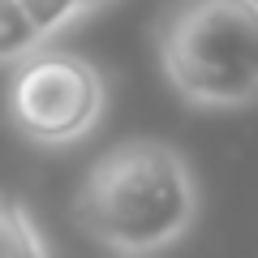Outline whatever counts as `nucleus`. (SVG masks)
<instances>
[{"mask_svg":"<svg viewBox=\"0 0 258 258\" xmlns=\"http://www.w3.org/2000/svg\"><path fill=\"white\" fill-rule=\"evenodd\" d=\"M82 232L120 258H151L185 241L198 220V176L164 138H125L95 159L74 194Z\"/></svg>","mask_w":258,"mask_h":258,"instance_id":"f257e3e1","label":"nucleus"},{"mask_svg":"<svg viewBox=\"0 0 258 258\" xmlns=\"http://www.w3.org/2000/svg\"><path fill=\"white\" fill-rule=\"evenodd\" d=\"M164 82L189 108L258 103V0H176L155 26Z\"/></svg>","mask_w":258,"mask_h":258,"instance_id":"f03ea898","label":"nucleus"},{"mask_svg":"<svg viewBox=\"0 0 258 258\" xmlns=\"http://www.w3.org/2000/svg\"><path fill=\"white\" fill-rule=\"evenodd\" d=\"M9 120L26 142L47 151L91 138L108 112V82L99 64L64 47H35L13 64L5 86Z\"/></svg>","mask_w":258,"mask_h":258,"instance_id":"7ed1b4c3","label":"nucleus"},{"mask_svg":"<svg viewBox=\"0 0 258 258\" xmlns=\"http://www.w3.org/2000/svg\"><path fill=\"white\" fill-rule=\"evenodd\" d=\"M0 258H52L30 207L9 194H0Z\"/></svg>","mask_w":258,"mask_h":258,"instance_id":"20e7f679","label":"nucleus"},{"mask_svg":"<svg viewBox=\"0 0 258 258\" xmlns=\"http://www.w3.org/2000/svg\"><path fill=\"white\" fill-rule=\"evenodd\" d=\"M35 47H43V39L35 35V26L26 22L18 0H0V64H18L26 60Z\"/></svg>","mask_w":258,"mask_h":258,"instance_id":"39448f33","label":"nucleus"},{"mask_svg":"<svg viewBox=\"0 0 258 258\" xmlns=\"http://www.w3.org/2000/svg\"><path fill=\"white\" fill-rule=\"evenodd\" d=\"M22 5V13H26V22L35 26V35L43 39H56V35H64L69 26H78V22L86 18V9H82V0H18Z\"/></svg>","mask_w":258,"mask_h":258,"instance_id":"423d86ee","label":"nucleus"},{"mask_svg":"<svg viewBox=\"0 0 258 258\" xmlns=\"http://www.w3.org/2000/svg\"><path fill=\"white\" fill-rule=\"evenodd\" d=\"M103 5H112V0H82V9H86V18H91V13H99Z\"/></svg>","mask_w":258,"mask_h":258,"instance_id":"0eeeda50","label":"nucleus"}]
</instances>
